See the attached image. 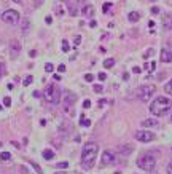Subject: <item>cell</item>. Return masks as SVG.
Wrapping results in <instances>:
<instances>
[{"mask_svg":"<svg viewBox=\"0 0 172 174\" xmlns=\"http://www.w3.org/2000/svg\"><path fill=\"white\" fill-rule=\"evenodd\" d=\"M97 152H99V145L96 142H86L83 145V152H81V165L86 169H91L96 163L97 158Z\"/></svg>","mask_w":172,"mask_h":174,"instance_id":"6da1fadb","label":"cell"},{"mask_svg":"<svg viewBox=\"0 0 172 174\" xmlns=\"http://www.w3.org/2000/svg\"><path fill=\"white\" fill-rule=\"evenodd\" d=\"M172 109V101L169 98H164V96H159L150 104V112L156 117H163L166 115L167 112Z\"/></svg>","mask_w":172,"mask_h":174,"instance_id":"7a4b0ae2","label":"cell"},{"mask_svg":"<svg viewBox=\"0 0 172 174\" xmlns=\"http://www.w3.org/2000/svg\"><path fill=\"white\" fill-rule=\"evenodd\" d=\"M156 156L158 153L156 152H147V153H143L139 156V160H137V166L140 168V169L143 171H153L155 169V166H156Z\"/></svg>","mask_w":172,"mask_h":174,"instance_id":"3957f363","label":"cell"},{"mask_svg":"<svg viewBox=\"0 0 172 174\" xmlns=\"http://www.w3.org/2000/svg\"><path fill=\"white\" fill-rule=\"evenodd\" d=\"M45 101L49 104H58L61 101V89L58 88V85L49 83L45 89Z\"/></svg>","mask_w":172,"mask_h":174,"instance_id":"277c9868","label":"cell"},{"mask_svg":"<svg viewBox=\"0 0 172 174\" xmlns=\"http://www.w3.org/2000/svg\"><path fill=\"white\" fill-rule=\"evenodd\" d=\"M155 91H156V86L147 83V85H142L140 88L137 89V98L140 101H143V102H147V101L155 94Z\"/></svg>","mask_w":172,"mask_h":174,"instance_id":"5b68a950","label":"cell"},{"mask_svg":"<svg viewBox=\"0 0 172 174\" xmlns=\"http://www.w3.org/2000/svg\"><path fill=\"white\" fill-rule=\"evenodd\" d=\"M2 21L7 22V24L14 26L19 22V13L16 10H7V11H3V14H2Z\"/></svg>","mask_w":172,"mask_h":174,"instance_id":"8992f818","label":"cell"},{"mask_svg":"<svg viewBox=\"0 0 172 174\" xmlns=\"http://www.w3.org/2000/svg\"><path fill=\"white\" fill-rule=\"evenodd\" d=\"M134 137L137 139L139 142H152L155 141V134L152 131H148V130H140V131H137L134 134Z\"/></svg>","mask_w":172,"mask_h":174,"instance_id":"52a82bcc","label":"cell"},{"mask_svg":"<svg viewBox=\"0 0 172 174\" xmlns=\"http://www.w3.org/2000/svg\"><path fill=\"white\" fill-rule=\"evenodd\" d=\"M116 163V156L113 152H110V150H105L102 153V165H115Z\"/></svg>","mask_w":172,"mask_h":174,"instance_id":"ba28073f","label":"cell"},{"mask_svg":"<svg viewBox=\"0 0 172 174\" xmlns=\"http://www.w3.org/2000/svg\"><path fill=\"white\" fill-rule=\"evenodd\" d=\"M77 101V96L73 93H70V91H67L64 94V107H65V112H69V105H72Z\"/></svg>","mask_w":172,"mask_h":174,"instance_id":"9c48e42d","label":"cell"},{"mask_svg":"<svg viewBox=\"0 0 172 174\" xmlns=\"http://www.w3.org/2000/svg\"><path fill=\"white\" fill-rule=\"evenodd\" d=\"M10 53H11L13 58H16L21 53V43L18 40H11L10 42Z\"/></svg>","mask_w":172,"mask_h":174,"instance_id":"30bf717a","label":"cell"},{"mask_svg":"<svg viewBox=\"0 0 172 174\" xmlns=\"http://www.w3.org/2000/svg\"><path fill=\"white\" fill-rule=\"evenodd\" d=\"M159 59L163 63H172V51H169L167 48L161 50V54H159Z\"/></svg>","mask_w":172,"mask_h":174,"instance_id":"8fae6325","label":"cell"},{"mask_svg":"<svg viewBox=\"0 0 172 174\" xmlns=\"http://www.w3.org/2000/svg\"><path fill=\"white\" fill-rule=\"evenodd\" d=\"M163 27L166 31H172V14L170 13L163 16Z\"/></svg>","mask_w":172,"mask_h":174,"instance_id":"7c38bea8","label":"cell"},{"mask_svg":"<svg viewBox=\"0 0 172 174\" xmlns=\"http://www.w3.org/2000/svg\"><path fill=\"white\" fill-rule=\"evenodd\" d=\"M94 11H96V10H94V7H92V5H86V7H83V10H81V13H83V16H85V18H92V16H94Z\"/></svg>","mask_w":172,"mask_h":174,"instance_id":"4fadbf2b","label":"cell"},{"mask_svg":"<svg viewBox=\"0 0 172 174\" xmlns=\"http://www.w3.org/2000/svg\"><path fill=\"white\" fill-rule=\"evenodd\" d=\"M142 126L143 128H156V126H159V121L155 118H147L142 121Z\"/></svg>","mask_w":172,"mask_h":174,"instance_id":"5bb4252c","label":"cell"},{"mask_svg":"<svg viewBox=\"0 0 172 174\" xmlns=\"http://www.w3.org/2000/svg\"><path fill=\"white\" fill-rule=\"evenodd\" d=\"M132 145H129V144H124V145H121V147H118V152H120V155H131L132 153Z\"/></svg>","mask_w":172,"mask_h":174,"instance_id":"9a60e30c","label":"cell"},{"mask_svg":"<svg viewBox=\"0 0 172 174\" xmlns=\"http://www.w3.org/2000/svg\"><path fill=\"white\" fill-rule=\"evenodd\" d=\"M127 19H129V22H137L140 19V14H139L137 11H131V13L127 14Z\"/></svg>","mask_w":172,"mask_h":174,"instance_id":"2e32d148","label":"cell"},{"mask_svg":"<svg viewBox=\"0 0 172 174\" xmlns=\"http://www.w3.org/2000/svg\"><path fill=\"white\" fill-rule=\"evenodd\" d=\"M43 158H45V160H53L54 158V152H53V150H49V149H45V150H43Z\"/></svg>","mask_w":172,"mask_h":174,"instance_id":"e0dca14e","label":"cell"},{"mask_svg":"<svg viewBox=\"0 0 172 174\" xmlns=\"http://www.w3.org/2000/svg\"><path fill=\"white\" fill-rule=\"evenodd\" d=\"M113 66H115V59L113 58H108V59L104 61V67H105V69H110V67H113Z\"/></svg>","mask_w":172,"mask_h":174,"instance_id":"ac0fdd59","label":"cell"},{"mask_svg":"<svg viewBox=\"0 0 172 174\" xmlns=\"http://www.w3.org/2000/svg\"><path fill=\"white\" fill-rule=\"evenodd\" d=\"M164 91L167 93V94H172V78L164 85Z\"/></svg>","mask_w":172,"mask_h":174,"instance_id":"d6986e66","label":"cell"},{"mask_svg":"<svg viewBox=\"0 0 172 174\" xmlns=\"http://www.w3.org/2000/svg\"><path fill=\"white\" fill-rule=\"evenodd\" d=\"M21 29H23V32L26 34L27 31H29V19H23V24H21Z\"/></svg>","mask_w":172,"mask_h":174,"instance_id":"ffe728a7","label":"cell"},{"mask_svg":"<svg viewBox=\"0 0 172 174\" xmlns=\"http://www.w3.org/2000/svg\"><path fill=\"white\" fill-rule=\"evenodd\" d=\"M0 158H2V161H10V158H11V153L2 152V153H0Z\"/></svg>","mask_w":172,"mask_h":174,"instance_id":"44dd1931","label":"cell"},{"mask_svg":"<svg viewBox=\"0 0 172 174\" xmlns=\"http://www.w3.org/2000/svg\"><path fill=\"white\" fill-rule=\"evenodd\" d=\"M80 125H81V126H86V128H89V126H91V120H88V118H83V115H81V121H80Z\"/></svg>","mask_w":172,"mask_h":174,"instance_id":"7402d4cb","label":"cell"},{"mask_svg":"<svg viewBox=\"0 0 172 174\" xmlns=\"http://www.w3.org/2000/svg\"><path fill=\"white\" fill-rule=\"evenodd\" d=\"M32 82H34V78H32V75H27V77L24 78V82H23V85H24V86H29V85H30V83H32Z\"/></svg>","mask_w":172,"mask_h":174,"instance_id":"603a6c76","label":"cell"},{"mask_svg":"<svg viewBox=\"0 0 172 174\" xmlns=\"http://www.w3.org/2000/svg\"><path fill=\"white\" fill-rule=\"evenodd\" d=\"M69 50H70L69 42H67V40H62V51H64V53H69Z\"/></svg>","mask_w":172,"mask_h":174,"instance_id":"cb8c5ba5","label":"cell"},{"mask_svg":"<svg viewBox=\"0 0 172 174\" xmlns=\"http://www.w3.org/2000/svg\"><path fill=\"white\" fill-rule=\"evenodd\" d=\"M30 165H32V168H34V169L37 171V174H43V171H42V168L38 166L37 163H34V161H30Z\"/></svg>","mask_w":172,"mask_h":174,"instance_id":"d4e9b609","label":"cell"},{"mask_svg":"<svg viewBox=\"0 0 172 174\" xmlns=\"http://www.w3.org/2000/svg\"><path fill=\"white\" fill-rule=\"evenodd\" d=\"M3 105H5V107H10V105H11V99H10L8 96L3 98Z\"/></svg>","mask_w":172,"mask_h":174,"instance_id":"484cf974","label":"cell"},{"mask_svg":"<svg viewBox=\"0 0 172 174\" xmlns=\"http://www.w3.org/2000/svg\"><path fill=\"white\" fill-rule=\"evenodd\" d=\"M69 11H70L72 16H77V8H75V5H69Z\"/></svg>","mask_w":172,"mask_h":174,"instance_id":"4316f807","label":"cell"},{"mask_svg":"<svg viewBox=\"0 0 172 174\" xmlns=\"http://www.w3.org/2000/svg\"><path fill=\"white\" fill-rule=\"evenodd\" d=\"M110 8H112V3H104V7H102V11H104V13H107V11L110 10Z\"/></svg>","mask_w":172,"mask_h":174,"instance_id":"83f0119b","label":"cell"},{"mask_svg":"<svg viewBox=\"0 0 172 174\" xmlns=\"http://www.w3.org/2000/svg\"><path fill=\"white\" fill-rule=\"evenodd\" d=\"M67 166H69L67 161H61V163H58V168H61V169H65Z\"/></svg>","mask_w":172,"mask_h":174,"instance_id":"f1b7e54d","label":"cell"},{"mask_svg":"<svg viewBox=\"0 0 172 174\" xmlns=\"http://www.w3.org/2000/svg\"><path fill=\"white\" fill-rule=\"evenodd\" d=\"M53 69H54V67H53V64H51V63L45 64V70H46V72H53Z\"/></svg>","mask_w":172,"mask_h":174,"instance_id":"f546056e","label":"cell"},{"mask_svg":"<svg viewBox=\"0 0 172 174\" xmlns=\"http://www.w3.org/2000/svg\"><path fill=\"white\" fill-rule=\"evenodd\" d=\"M94 91H96V93H102L104 91L102 85H94Z\"/></svg>","mask_w":172,"mask_h":174,"instance_id":"4dcf8cb0","label":"cell"},{"mask_svg":"<svg viewBox=\"0 0 172 174\" xmlns=\"http://www.w3.org/2000/svg\"><path fill=\"white\" fill-rule=\"evenodd\" d=\"M83 107H85V109H89V107H91V101L86 99L85 102H83Z\"/></svg>","mask_w":172,"mask_h":174,"instance_id":"1f68e13d","label":"cell"},{"mask_svg":"<svg viewBox=\"0 0 172 174\" xmlns=\"http://www.w3.org/2000/svg\"><path fill=\"white\" fill-rule=\"evenodd\" d=\"M85 80H86V82H92L94 77H92L91 74H86V75H85Z\"/></svg>","mask_w":172,"mask_h":174,"instance_id":"d6a6232c","label":"cell"},{"mask_svg":"<svg viewBox=\"0 0 172 174\" xmlns=\"http://www.w3.org/2000/svg\"><path fill=\"white\" fill-rule=\"evenodd\" d=\"M97 77H99V80H101V82H104V80H105V78H107V75H105V74H104V72H101V74H99Z\"/></svg>","mask_w":172,"mask_h":174,"instance_id":"836d02e7","label":"cell"},{"mask_svg":"<svg viewBox=\"0 0 172 174\" xmlns=\"http://www.w3.org/2000/svg\"><path fill=\"white\" fill-rule=\"evenodd\" d=\"M80 42H81V37H75V40H73L75 47H78V45H80Z\"/></svg>","mask_w":172,"mask_h":174,"instance_id":"e575fe53","label":"cell"},{"mask_svg":"<svg viewBox=\"0 0 172 174\" xmlns=\"http://www.w3.org/2000/svg\"><path fill=\"white\" fill-rule=\"evenodd\" d=\"M166 171H167V174H172V161L167 165V168H166Z\"/></svg>","mask_w":172,"mask_h":174,"instance_id":"d590c367","label":"cell"},{"mask_svg":"<svg viewBox=\"0 0 172 174\" xmlns=\"http://www.w3.org/2000/svg\"><path fill=\"white\" fill-rule=\"evenodd\" d=\"M152 54H153V50H148V51H147L145 54H143V58H145V59H147V58H148V56H152Z\"/></svg>","mask_w":172,"mask_h":174,"instance_id":"8d00e7d4","label":"cell"},{"mask_svg":"<svg viewBox=\"0 0 172 174\" xmlns=\"http://www.w3.org/2000/svg\"><path fill=\"white\" fill-rule=\"evenodd\" d=\"M152 13H153V14H158V13H159V8H158V7H153V8H152Z\"/></svg>","mask_w":172,"mask_h":174,"instance_id":"74e56055","label":"cell"},{"mask_svg":"<svg viewBox=\"0 0 172 174\" xmlns=\"http://www.w3.org/2000/svg\"><path fill=\"white\" fill-rule=\"evenodd\" d=\"M58 70H59V72H65V66H64V64H61V66L58 67Z\"/></svg>","mask_w":172,"mask_h":174,"instance_id":"f35d334b","label":"cell"},{"mask_svg":"<svg viewBox=\"0 0 172 174\" xmlns=\"http://www.w3.org/2000/svg\"><path fill=\"white\" fill-rule=\"evenodd\" d=\"M56 13L61 16V14H62V7H56Z\"/></svg>","mask_w":172,"mask_h":174,"instance_id":"ab89813d","label":"cell"},{"mask_svg":"<svg viewBox=\"0 0 172 174\" xmlns=\"http://www.w3.org/2000/svg\"><path fill=\"white\" fill-rule=\"evenodd\" d=\"M156 69V63H150V70H155Z\"/></svg>","mask_w":172,"mask_h":174,"instance_id":"60d3db41","label":"cell"},{"mask_svg":"<svg viewBox=\"0 0 172 174\" xmlns=\"http://www.w3.org/2000/svg\"><path fill=\"white\" fill-rule=\"evenodd\" d=\"M132 70H134V74H140V72H142V69H140V67H134Z\"/></svg>","mask_w":172,"mask_h":174,"instance_id":"b9f144b4","label":"cell"},{"mask_svg":"<svg viewBox=\"0 0 172 174\" xmlns=\"http://www.w3.org/2000/svg\"><path fill=\"white\" fill-rule=\"evenodd\" d=\"M89 26H91V27H96V26H97V21H94V19H92V21L89 22Z\"/></svg>","mask_w":172,"mask_h":174,"instance_id":"7bdbcfd3","label":"cell"},{"mask_svg":"<svg viewBox=\"0 0 172 174\" xmlns=\"http://www.w3.org/2000/svg\"><path fill=\"white\" fill-rule=\"evenodd\" d=\"M35 54H37V51H34V50H30V53H29V56H30V58H34Z\"/></svg>","mask_w":172,"mask_h":174,"instance_id":"ee69618b","label":"cell"},{"mask_svg":"<svg viewBox=\"0 0 172 174\" xmlns=\"http://www.w3.org/2000/svg\"><path fill=\"white\" fill-rule=\"evenodd\" d=\"M53 78H54V80H56V82H59V80H61V75H58V74H54V77H53Z\"/></svg>","mask_w":172,"mask_h":174,"instance_id":"f6af8a7d","label":"cell"},{"mask_svg":"<svg viewBox=\"0 0 172 174\" xmlns=\"http://www.w3.org/2000/svg\"><path fill=\"white\" fill-rule=\"evenodd\" d=\"M51 21H53L51 16H48V18H46V24H51Z\"/></svg>","mask_w":172,"mask_h":174,"instance_id":"bcb514c9","label":"cell"},{"mask_svg":"<svg viewBox=\"0 0 172 174\" xmlns=\"http://www.w3.org/2000/svg\"><path fill=\"white\" fill-rule=\"evenodd\" d=\"M13 2H14V3H21V0H13Z\"/></svg>","mask_w":172,"mask_h":174,"instance_id":"7dc6e473","label":"cell"},{"mask_svg":"<svg viewBox=\"0 0 172 174\" xmlns=\"http://www.w3.org/2000/svg\"><path fill=\"white\" fill-rule=\"evenodd\" d=\"M56 174H65V172H56Z\"/></svg>","mask_w":172,"mask_h":174,"instance_id":"c3c4849f","label":"cell"},{"mask_svg":"<svg viewBox=\"0 0 172 174\" xmlns=\"http://www.w3.org/2000/svg\"><path fill=\"white\" fill-rule=\"evenodd\" d=\"M150 2H156V0H150Z\"/></svg>","mask_w":172,"mask_h":174,"instance_id":"681fc988","label":"cell"},{"mask_svg":"<svg viewBox=\"0 0 172 174\" xmlns=\"http://www.w3.org/2000/svg\"><path fill=\"white\" fill-rule=\"evenodd\" d=\"M0 110H2V104H0Z\"/></svg>","mask_w":172,"mask_h":174,"instance_id":"f907efd6","label":"cell"}]
</instances>
